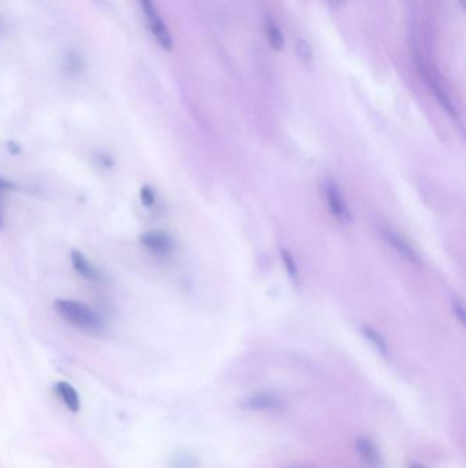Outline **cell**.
<instances>
[{
  "mask_svg": "<svg viewBox=\"0 0 466 468\" xmlns=\"http://www.w3.org/2000/svg\"><path fill=\"white\" fill-rule=\"evenodd\" d=\"M81 68H82V62L77 55L71 54L68 56V70L71 73H78Z\"/></svg>",
  "mask_w": 466,
  "mask_h": 468,
  "instance_id": "obj_14",
  "label": "cell"
},
{
  "mask_svg": "<svg viewBox=\"0 0 466 468\" xmlns=\"http://www.w3.org/2000/svg\"><path fill=\"white\" fill-rule=\"evenodd\" d=\"M282 255H283V260H284V263H286V266H287V270H289L290 276L294 277V278H297V269H296V264L293 263V259L290 257V254H289L287 251L283 250V251H282Z\"/></svg>",
  "mask_w": 466,
  "mask_h": 468,
  "instance_id": "obj_15",
  "label": "cell"
},
{
  "mask_svg": "<svg viewBox=\"0 0 466 468\" xmlns=\"http://www.w3.org/2000/svg\"><path fill=\"white\" fill-rule=\"evenodd\" d=\"M297 56L300 59V62L303 63V68L306 69H312L313 68V51L309 46V43L306 40H300L297 44Z\"/></svg>",
  "mask_w": 466,
  "mask_h": 468,
  "instance_id": "obj_11",
  "label": "cell"
},
{
  "mask_svg": "<svg viewBox=\"0 0 466 468\" xmlns=\"http://www.w3.org/2000/svg\"><path fill=\"white\" fill-rule=\"evenodd\" d=\"M364 331H365V335H367L372 343H374V345L377 347L379 351H382L383 353L387 352L386 351V344H384V341L380 338V335H379L376 331H373L371 328H365Z\"/></svg>",
  "mask_w": 466,
  "mask_h": 468,
  "instance_id": "obj_13",
  "label": "cell"
},
{
  "mask_svg": "<svg viewBox=\"0 0 466 468\" xmlns=\"http://www.w3.org/2000/svg\"><path fill=\"white\" fill-rule=\"evenodd\" d=\"M383 233H384L383 235L389 240V242H391L393 247H396V250H398L402 255H405L406 258L410 259V260H413V261H417V257H416V254L413 252V250L410 248V245H408V244H406L399 235L393 233L391 230H384Z\"/></svg>",
  "mask_w": 466,
  "mask_h": 468,
  "instance_id": "obj_9",
  "label": "cell"
},
{
  "mask_svg": "<svg viewBox=\"0 0 466 468\" xmlns=\"http://www.w3.org/2000/svg\"><path fill=\"white\" fill-rule=\"evenodd\" d=\"M325 189H326L328 207H329L331 212L334 214V216H336L341 222H350L351 215H350L348 204L345 203V200H344L339 189L336 187V184L332 180H327Z\"/></svg>",
  "mask_w": 466,
  "mask_h": 468,
  "instance_id": "obj_3",
  "label": "cell"
},
{
  "mask_svg": "<svg viewBox=\"0 0 466 468\" xmlns=\"http://www.w3.org/2000/svg\"><path fill=\"white\" fill-rule=\"evenodd\" d=\"M409 468H425L424 466H421V464H417V463H412L410 466H409Z\"/></svg>",
  "mask_w": 466,
  "mask_h": 468,
  "instance_id": "obj_18",
  "label": "cell"
},
{
  "mask_svg": "<svg viewBox=\"0 0 466 468\" xmlns=\"http://www.w3.org/2000/svg\"><path fill=\"white\" fill-rule=\"evenodd\" d=\"M56 396L63 402V405L70 411L71 414H78L81 410V400L77 390L71 386L69 382L61 381L53 386Z\"/></svg>",
  "mask_w": 466,
  "mask_h": 468,
  "instance_id": "obj_6",
  "label": "cell"
},
{
  "mask_svg": "<svg viewBox=\"0 0 466 468\" xmlns=\"http://www.w3.org/2000/svg\"><path fill=\"white\" fill-rule=\"evenodd\" d=\"M355 446H357V450L358 453L361 455V457L367 462V464L370 467L377 468L379 464H380V457H379V452L376 449V446L370 441V440H365V438H358L357 443H355Z\"/></svg>",
  "mask_w": 466,
  "mask_h": 468,
  "instance_id": "obj_7",
  "label": "cell"
},
{
  "mask_svg": "<svg viewBox=\"0 0 466 468\" xmlns=\"http://www.w3.org/2000/svg\"><path fill=\"white\" fill-rule=\"evenodd\" d=\"M13 187H14V185L10 181H7L6 178L0 177V192H7V190H10Z\"/></svg>",
  "mask_w": 466,
  "mask_h": 468,
  "instance_id": "obj_17",
  "label": "cell"
},
{
  "mask_svg": "<svg viewBox=\"0 0 466 468\" xmlns=\"http://www.w3.org/2000/svg\"><path fill=\"white\" fill-rule=\"evenodd\" d=\"M140 197L142 204L146 206V207H152L155 204V202H156V195H155L153 189L148 187V185H144V187H141Z\"/></svg>",
  "mask_w": 466,
  "mask_h": 468,
  "instance_id": "obj_12",
  "label": "cell"
},
{
  "mask_svg": "<svg viewBox=\"0 0 466 468\" xmlns=\"http://www.w3.org/2000/svg\"><path fill=\"white\" fill-rule=\"evenodd\" d=\"M53 309L65 322L74 328L87 333H100L103 330V322L99 315L84 303L59 299L53 303Z\"/></svg>",
  "mask_w": 466,
  "mask_h": 468,
  "instance_id": "obj_1",
  "label": "cell"
},
{
  "mask_svg": "<svg viewBox=\"0 0 466 468\" xmlns=\"http://www.w3.org/2000/svg\"><path fill=\"white\" fill-rule=\"evenodd\" d=\"M248 407L255 408V410H272V408L279 407V401H278V398L270 396V395H260V396L249 400Z\"/></svg>",
  "mask_w": 466,
  "mask_h": 468,
  "instance_id": "obj_10",
  "label": "cell"
},
{
  "mask_svg": "<svg viewBox=\"0 0 466 468\" xmlns=\"http://www.w3.org/2000/svg\"><path fill=\"white\" fill-rule=\"evenodd\" d=\"M71 264L74 270L85 280L92 282H100L103 280L101 273L94 267V264L85 258L80 251L74 250L70 254Z\"/></svg>",
  "mask_w": 466,
  "mask_h": 468,
  "instance_id": "obj_5",
  "label": "cell"
},
{
  "mask_svg": "<svg viewBox=\"0 0 466 468\" xmlns=\"http://www.w3.org/2000/svg\"><path fill=\"white\" fill-rule=\"evenodd\" d=\"M265 30H267V37H268L270 47L272 48L274 51L283 49V46H284L283 35L280 32L279 26L275 24V21L270 17H267V21H265Z\"/></svg>",
  "mask_w": 466,
  "mask_h": 468,
  "instance_id": "obj_8",
  "label": "cell"
},
{
  "mask_svg": "<svg viewBox=\"0 0 466 468\" xmlns=\"http://www.w3.org/2000/svg\"><path fill=\"white\" fill-rule=\"evenodd\" d=\"M3 226V215H1V211H0V228Z\"/></svg>",
  "mask_w": 466,
  "mask_h": 468,
  "instance_id": "obj_19",
  "label": "cell"
},
{
  "mask_svg": "<svg viewBox=\"0 0 466 468\" xmlns=\"http://www.w3.org/2000/svg\"><path fill=\"white\" fill-rule=\"evenodd\" d=\"M141 245H144L146 250L156 255H165L172 248V241L170 235L159 230H149L144 232L139 237Z\"/></svg>",
  "mask_w": 466,
  "mask_h": 468,
  "instance_id": "obj_4",
  "label": "cell"
},
{
  "mask_svg": "<svg viewBox=\"0 0 466 468\" xmlns=\"http://www.w3.org/2000/svg\"><path fill=\"white\" fill-rule=\"evenodd\" d=\"M328 1V4L334 8V10H339V8H342L344 6H345V3H346V0H327Z\"/></svg>",
  "mask_w": 466,
  "mask_h": 468,
  "instance_id": "obj_16",
  "label": "cell"
},
{
  "mask_svg": "<svg viewBox=\"0 0 466 468\" xmlns=\"http://www.w3.org/2000/svg\"><path fill=\"white\" fill-rule=\"evenodd\" d=\"M141 7L146 16V20H148V24H149V27L153 33V36L156 37V40L159 42V44L165 49V51H170L172 49V39H171V35L167 29V26L164 25L163 20L162 17L159 16L156 7H155V3L153 0H140Z\"/></svg>",
  "mask_w": 466,
  "mask_h": 468,
  "instance_id": "obj_2",
  "label": "cell"
}]
</instances>
